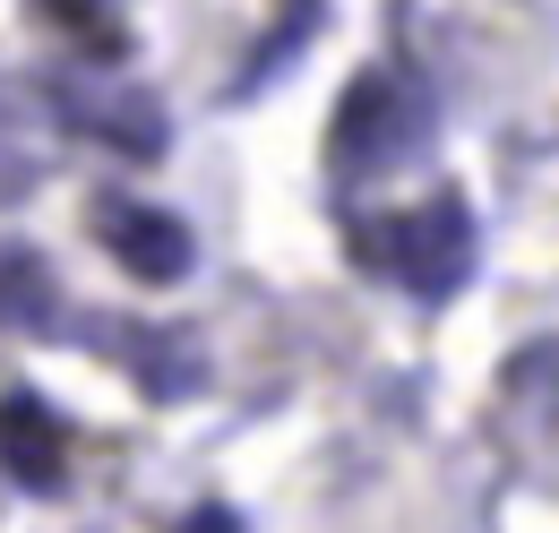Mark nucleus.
<instances>
[{"label":"nucleus","instance_id":"nucleus-10","mask_svg":"<svg viewBox=\"0 0 559 533\" xmlns=\"http://www.w3.org/2000/svg\"><path fill=\"white\" fill-rule=\"evenodd\" d=\"M173 533H250V525H241V508H224V499H207V508H190V517H181Z\"/></svg>","mask_w":559,"mask_h":533},{"label":"nucleus","instance_id":"nucleus-9","mask_svg":"<svg viewBox=\"0 0 559 533\" xmlns=\"http://www.w3.org/2000/svg\"><path fill=\"white\" fill-rule=\"evenodd\" d=\"M61 26H78V35H95L104 52H130V35H121V9L112 0H44Z\"/></svg>","mask_w":559,"mask_h":533},{"label":"nucleus","instance_id":"nucleus-2","mask_svg":"<svg viewBox=\"0 0 559 533\" xmlns=\"http://www.w3.org/2000/svg\"><path fill=\"white\" fill-rule=\"evenodd\" d=\"M421 138H430V95L414 78H396V69H370V78H353L345 104H336L328 164H336L345 190H361V181H388L396 164H414Z\"/></svg>","mask_w":559,"mask_h":533},{"label":"nucleus","instance_id":"nucleus-7","mask_svg":"<svg viewBox=\"0 0 559 533\" xmlns=\"http://www.w3.org/2000/svg\"><path fill=\"white\" fill-rule=\"evenodd\" d=\"M61 328V275L44 250L0 241V335H52Z\"/></svg>","mask_w":559,"mask_h":533},{"label":"nucleus","instance_id":"nucleus-8","mask_svg":"<svg viewBox=\"0 0 559 533\" xmlns=\"http://www.w3.org/2000/svg\"><path fill=\"white\" fill-rule=\"evenodd\" d=\"M319 26H328V0H284L276 35H259V52H250V78H241L233 95H267V86H276V78H284V61L319 44Z\"/></svg>","mask_w":559,"mask_h":533},{"label":"nucleus","instance_id":"nucleus-5","mask_svg":"<svg viewBox=\"0 0 559 533\" xmlns=\"http://www.w3.org/2000/svg\"><path fill=\"white\" fill-rule=\"evenodd\" d=\"M0 465L35 499L70 490V430H61V413L44 396H0Z\"/></svg>","mask_w":559,"mask_h":533},{"label":"nucleus","instance_id":"nucleus-3","mask_svg":"<svg viewBox=\"0 0 559 533\" xmlns=\"http://www.w3.org/2000/svg\"><path fill=\"white\" fill-rule=\"evenodd\" d=\"M86 233L104 241V259L139 284H181L199 266V233L173 215V206H146V199H95Z\"/></svg>","mask_w":559,"mask_h":533},{"label":"nucleus","instance_id":"nucleus-1","mask_svg":"<svg viewBox=\"0 0 559 533\" xmlns=\"http://www.w3.org/2000/svg\"><path fill=\"white\" fill-rule=\"evenodd\" d=\"M474 250H483V241H474V215H465V199L388 206V215L353 224V259L370 266V275H388V284H405L414 301H448V293H465Z\"/></svg>","mask_w":559,"mask_h":533},{"label":"nucleus","instance_id":"nucleus-4","mask_svg":"<svg viewBox=\"0 0 559 533\" xmlns=\"http://www.w3.org/2000/svg\"><path fill=\"white\" fill-rule=\"evenodd\" d=\"M61 112H70L78 130H95L104 146H121L130 164H155L164 146H173V121H164V104L146 95V86H121V78H61Z\"/></svg>","mask_w":559,"mask_h":533},{"label":"nucleus","instance_id":"nucleus-6","mask_svg":"<svg viewBox=\"0 0 559 533\" xmlns=\"http://www.w3.org/2000/svg\"><path fill=\"white\" fill-rule=\"evenodd\" d=\"M112 362H130V379H139L146 396H164V404H181V396H199L207 388V353H199V335L190 328H130V344H112Z\"/></svg>","mask_w":559,"mask_h":533}]
</instances>
